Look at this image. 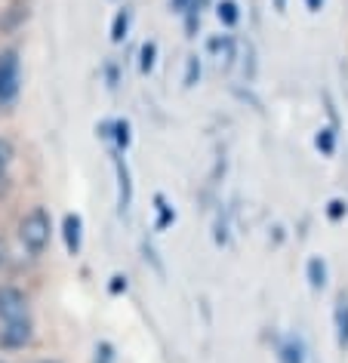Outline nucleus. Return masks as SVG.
Segmentation results:
<instances>
[{
    "label": "nucleus",
    "instance_id": "5701e85b",
    "mask_svg": "<svg viewBox=\"0 0 348 363\" xmlns=\"http://www.w3.org/2000/svg\"><path fill=\"white\" fill-rule=\"evenodd\" d=\"M6 265V243H4V238H0V268Z\"/></svg>",
    "mask_w": 348,
    "mask_h": 363
},
{
    "label": "nucleus",
    "instance_id": "dca6fc26",
    "mask_svg": "<svg viewBox=\"0 0 348 363\" xmlns=\"http://www.w3.org/2000/svg\"><path fill=\"white\" fill-rule=\"evenodd\" d=\"M10 160H13V148H10V142L0 139V176L6 172V167H10Z\"/></svg>",
    "mask_w": 348,
    "mask_h": 363
},
{
    "label": "nucleus",
    "instance_id": "f257e3e1",
    "mask_svg": "<svg viewBox=\"0 0 348 363\" xmlns=\"http://www.w3.org/2000/svg\"><path fill=\"white\" fill-rule=\"evenodd\" d=\"M50 234H53V222H50V213L43 210V206H34V210L19 222V240L31 256H40V252L50 247Z\"/></svg>",
    "mask_w": 348,
    "mask_h": 363
},
{
    "label": "nucleus",
    "instance_id": "6e6552de",
    "mask_svg": "<svg viewBox=\"0 0 348 363\" xmlns=\"http://www.w3.org/2000/svg\"><path fill=\"white\" fill-rule=\"evenodd\" d=\"M117 179H121V210L130 206V172L124 163H117Z\"/></svg>",
    "mask_w": 348,
    "mask_h": 363
},
{
    "label": "nucleus",
    "instance_id": "b1692460",
    "mask_svg": "<svg viewBox=\"0 0 348 363\" xmlns=\"http://www.w3.org/2000/svg\"><path fill=\"white\" fill-rule=\"evenodd\" d=\"M274 6H278V10H283V6H287V0H274Z\"/></svg>",
    "mask_w": 348,
    "mask_h": 363
},
{
    "label": "nucleus",
    "instance_id": "9d476101",
    "mask_svg": "<svg viewBox=\"0 0 348 363\" xmlns=\"http://www.w3.org/2000/svg\"><path fill=\"white\" fill-rule=\"evenodd\" d=\"M336 326H339V345H348V305L342 302V308L336 311Z\"/></svg>",
    "mask_w": 348,
    "mask_h": 363
},
{
    "label": "nucleus",
    "instance_id": "aec40b11",
    "mask_svg": "<svg viewBox=\"0 0 348 363\" xmlns=\"http://www.w3.org/2000/svg\"><path fill=\"white\" fill-rule=\"evenodd\" d=\"M305 6L311 13H320V6H324V0H305Z\"/></svg>",
    "mask_w": 348,
    "mask_h": 363
},
{
    "label": "nucleus",
    "instance_id": "2eb2a0df",
    "mask_svg": "<svg viewBox=\"0 0 348 363\" xmlns=\"http://www.w3.org/2000/svg\"><path fill=\"white\" fill-rule=\"evenodd\" d=\"M114 139H117V145H121V148H126V145H130V123L126 121H117L114 123Z\"/></svg>",
    "mask_w": 348,
    "mask_h": 363
},
{
    "label": "nucleus",
    "instance_id": "7ed1b4c3",
    "mask_svg": "<svg viewBox=\"0 0 348 363\" xmlns=\"http://www.w3.org/2000/svg\"><path fill=\"white\" fill-rule=\"evenodd\" d=\"M28 317V296L16 286H0V320H25Z\"/></svg>",
    "mask_w": 348,
    "mask_h": 363
},
{
    "label": "nucleus",
    "instance_id": "f8f14e48",
    "mask_svg": "<svg viewBox=\"0 0 348 363\" xmlns=\"http://www.w3.org/2000/svg\"><path fill=\"white\" fill-rule=\"evenodd\" d=\"M315 142H317V148L324 151V154H333V148H336V135H333V130H320Z\"/></svg>",
    "mask_w": 348,
    "mask_h": 363
},
{
    "label": "nucleus",
    "instance_id": "a211bd4d",
    "mask_svg": "<svg viewBox=\"0 0 348 363\" xmlns=\"http://www.w3.org/2000/svg\"><path fill=\"white\" fill-rule=\"evenodd\" d=\"M345 210H348V206H345L342 201H330V210H327V216H330V219H333V222H339V219H342V216H345Z\"/></svg>",
    "mask_w": 348,
    "mask_h": 363
},
{
    "label": "nucleus",
    "instance_id": "f03ea898",
    "mask_svg": "<svg viewBox=\"0 0 348 363\" xmlns=\"http://www.w3.org/2000/svg\"><path fill=\"white\" fill-rule=\"evenodd\" d=\"M19 96V59L13 50L0 52V105Z\"/></svg>",
    "mask_w": 348,
    "mask_h": 363
},
{
    "label": "nucleus",
    "instance_id": "6ab92c4d",
    "mask_svg": "<svg viewBox=\"0 0 348 363\" xmlns=\"http://www.w3.org/2000/svg\"><path fill=\"white\" fill-rule=\"evenodd\" d=\"M200 74V65L197 59H188V74H185V86H195V77Z\"/></svg>",
    "mask_w": 348,
    "mask_h": 363
},
{
    "label": "nucleus",
    "instance_id": "423d86ee",
    "mask_svg": "<svg viewBox=\"0 0 348 363\" xmlns=\"http://www.w3.org/2000/svg\"><path fill=\"white\" fill-rule=\"evenodd\" d=\"M25 19H28V10H19V0H16L10 10H6L4 19H0V28H4V31H13V28H19Z\"/></svg>",
    "mask_w": 348,
    "mask_h": 363
},
{
    "label": "nucleus",
    "instance_id": "412c9836",
    "mask_svg": "<svg viewBox=\"0 0 348 363\" xmlns=\"http://www.w3.org/2000/svg\"><path fill=\"white\" fill-rule=\"evenodd\" d=\"M121 289H126V280H124V277H114V284H112V293H121Z\"/></svg>",
    "mask_w": 348,
    "mask_h": 363
},
{
    "label": "nucleus",
    "instance_id": "393cba45",
    "mask_svg": "<svg viewBox=\"0 0 348 363\" xmlns=\"http://www.w3.org/2000/svg\"><path fill=\"white\" fill-rule=\"evenodd\" d=\"M38 363H59V360H38Z\"/></svg>",
    "mask_w": 348,
    "mask_h": 363
},
{
    "label": "nucleus",
    "instance_id": "0eeeda50",
    "mask_svg": "<svg viewBox=\"0 0 348 363\" xmlns=\"http://www.w3.org/2000/svg\"><path fill=\"white\" fill-rule=\"evenodd\" d=\"M305 274H308V284L320 289L327 284V268H324V262L320 259H308V265H305Z\"/></svg>",
    "mask_w": 348,
    "mask_h": 363
},
{
    "label": "nucleus",
    "instance_id": "f3484780",
    "mask_svg": "<svg viewBox=\"0 0 348 363\" xmlns=\"http://www.w3.org/2000/svg\"><path fill=\"white\" fill-rule=\"evenodd\" d=\"M96 363H114V348L108 342H99L96 348Z\"/></svg>",
    "mask_w": 348,
    "mask_h": 363
},
{
    "label": "nucleus",
    "instance_id": "ddd939ff",
    "mask_svg": "<svg viewBox=\"0 0 348 363\" xmlns=\"http://www.w3.org/2000/svg\"><path fill=\"white\" fill-rule=\"evenodd\" d=\"M281 360L283 363H302V351H299V345H293V342H287L281 348Z\"/></svg>",
    "mask_w": 348,
    "mask_h": 363
},
{
    "label": "nucleus",
    "instance_id": "39448f33",
    "mask_svg": "<svg viewBox=\"0 0 348 363\" xmlns=\"http://www.w3.org/2000/svg\"><path fill=\"white\" fill-rule=\"evenodd\" d=\"M84 225H80V216H75V213H68L65 216V225H62V231H65V247H68V252H77L80 250V238H84Z\"/></svg>",
    "mask_w": 348,
    "mask_h": 363
},
{
    "label": "nucleus",
    "instance_id": "4468645a",
    "mask_svg": "<svg viewBox=\"0 0 348 363\" xmlns=\"http://www.w3.org/2000/svg\"><path fill=\"white\" fill-rule=\"evenodd\" d=\"M154 56H158V47H154V43H145V47H142V62H139V68H142V71H151V68H154Z\"/></svg>",
    "mask_w": 348,
    "mask_h": 363
},
{
    "label": "nucleus",
    "instance_id": "20e7f679",
    "mask_svg": "<svg viewBox=\"0 0 348 363\" xmlns=\"http://www.w3.org/2000/svg\"><path fill=\"white\" fill-rule=\"evenodd\" d=\"M31 342V323L28 317L25 320H10L0 330V348H25V345Z\"/></svg>",
    "mask_w": 348,
    "mask_h": 363
},
{
    "label": "nucleus",
    "instance_id": "4be33fe9",
    "mask_svg": "<svg viewBox=\"0 0 348 363\" xmlns=\"http://www.w3.org/2000/svg\"><path fill=\"white\" fill-rule=\"evenodd\" d=\"M191 4V0H173V10H176V13H182V10H185V6Z\"/></svg>",
    "mask_w": 348,
    "mask_h": 363
},
{
    "label": "nucleus",
    "instance_id": "9b49d317",
    "mask_svg": "<svg viewBox=\"0 0 348 363\" xmlns=\"http://www.w3.org/2000/svg\"><path fill=\"white\" fill-rule=\"evenodd\" d=\"M219 22L228 25V28L237 22V6L232 4V0H222V4H219Z\"/></svg>",
    "mask_w": 348,
    "mask_h": 363
},
{
    "label": "nucleus",
    "instance_id": "1a4fd4ad",
    "mask_svg": "<svg viewBox=\"0 0 348 363\" xmlns=\"http://www.w3.org/2000/svg\"><path fill=\"white\" fill-rule=\"evenodd\" d=\"M126 25H130V16H126V10L117 13V16H114V25H112V40H114V43H121V40L126 38Z\"/></svg>",
    "mask_w": 348,
    "mask_h": 363
}]
</instances>
